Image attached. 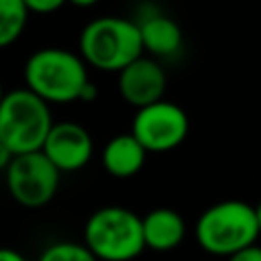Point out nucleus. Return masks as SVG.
Returning <instances> with one entry per match:
<instances>
[{
	"mask_svg": "<svg viewBox=\"0 0 261 261\" xmlns=\"http://www.w3.org/2000/svg\"><path fill=\"white\" fill-rule=\"evenodd\" d=\"M27 90L47 104H69L77 100L88 82V69L80 55L61 47L35 51L24 63Z\"/></svg>",
	"mask_w": 261,
	"mask_h": 261,
	"instance_id": "1",
	"label": "nucleus"
},
{
	"mask_svg": "<svg viewBox=\"0 0 261 261\" xmlns=\"http://www.w3.org/2000/svg\"><path fill=\"white\" fill-rule=\"evenodd\" d=\"M196 243L214 257H230L255 245L259 239L257 218L251 204L243 200H222L208 206L194 226Z\"/></svg>",
	"mask_w": 261,
	"mask_h": 261,
	"instance_id": "2",
	"label": "nucleus"
},
{
	"mask_svg": "<svg viewBox=\"0 0 261 261\" xmlns=\"http://www.w3.org/2000/svg\"><path fill=\"white\" fill-rule=\"evenodd\" d=\"M80 53L86 65L118 73L143 55L139 24L120 16L94 18L80 35Z\"/></svg>",
	"mask_w": 261,
	"mask_h": 261,
	"instance_id": "3",
	"label": "nucleus"
},
{
	"mask_svg": "<svg viewBox=\"0 0 261 261\" xmlns=\"http://www.w3.org/2000/svg\"><path fill=\"white\" fill-rule=\"evenodd\" d=\"M84 245L98 261H133L145 251L141 218L128 208L104 206L88 216Z\"/></svg>",
	"mask_w": 261,
	"mask_h": 261,
	"instance_id": "4",
	"label": "nucleus"
},
{
	"mask_svg": "<svg viewBox=\"0 0 261 261\" xmlns=\"http://www.w3.org/2000/svg\"><path fill=\"white\" fill-rule=\"evenodd\" d=\"M51 126L49 104L31 90L20 88L4 94L0 102V145L12 155L41 151Z\"/></svg>",
	"mask_w": 261,
	"mask_h": 261,
	"instance_id": "5",
	"label": "nucleus"
},
{
	"mask_svg": "<svg viewBox=\"0 0 261 261\" xmlns=\"http://www.w3.org/2000/svg\"><path fill=\"white\" fill-rule=\"evenodd\" d=\"M59 175L41 151L14 155L6 167V188L20 206L43 208L57 194Z\"/></svg>",
	"mask_w": 261,
	"mask_h": 261,
	"instance_id": "6",
	"label": "nucleus"
},
{
	"mask_svg": "<svg viewBox=\"0 0 261 261\" xmlns=\"http://www.w3.org/2000/svg\"><path fill=\"white\" fill-rule=\"evenodd\" d=\"M188 114L184 108L167 100L139 108L130 126V135L147 153H167L179 147L188 137Z\"/></svg>",
	"mask_w": 261,
	"mask_h": 261,
	"instance_id": "7",
	"label": "nucleus"
},
{
	"mask_svg": "<svg viewBox=\"0 0 261 261\" xmlns=\"http://www.w3.org/2000/svg\"><path fill=\"white\" fill-rule=\"evenodd\" d=\"M41 153L61 171H77L88 165L94 153V141L90 133L77 122H53L49 128Z\"/></svg>",
	"mask_w": 261,
	"mask_h": 261,
	"instance_id": "8",
	"label": "nucleus"
},
{
	"mask_svg": "<svg viewBox=\"0 0 261 261\" xmlns=\"http://www.w3.org/2000/svg\"><path fill=\"white\" fill-rule=\"evenodd\" d=\"M165 71L163 67L149 57H139L118 71V92L124 102L130 106L145 108L163 98L165 92Z\"/></svg>",
	"mask_w": 261,
	"mask_h": 261,
	"instance_id": "9",
	"label": "nucleus"
},
{
	"mask_svg": "<svg viewBox=\"0 0 261 261\" xmlns=\"http://www.w3.org/2000/svg\"><path fill=\"white\" fill-rule=\"evenodd\" d=\"M145 249L159 253L175 249L186 237V222L179 212L171 208H155L141 218Z\"/></svg>",
	"mask_w": 261,
	"mask_h": 261,
	"instance_id": "10",
	"label": "nucleus"
},
{
	"mask_svg": "<svg viewBox=\"0 0 261 261\" xmlns=\"http://www.w3.org/2000/svg\"><path fill=\"white\" fill-rule=\"evenodd\" d=\"M145 157L147 151L141 147V143L130 133H124L112 137L106 143L102 151V165L112 177L124 179L141 171V167L145 165Z\"/></svg>",
	"mask_w": 261,
	"mask_h": 261,
	"instance_id": "11",
	"label": "nucleus"
},
{
	"mask_svg": "<svg viewBox=\"0 0 261 261\" xmlns=\"http://www.w3.org/2000/svg\"><path fill=\"white\" fill-rule=\"evenodd\" d=\"M143 51L155 57H169L181 47V31L175 20L163 14H153L139 24Z\"/></svg>",
	"mask_w": 261,
	"mask_h": 261,
	"instance_id": "12",
	"label": "nucleus"
},
{
	"mask_svg": "<svg viewBox=\"0 0 261 261\" xmlns=\"http://www.w3.org/2000/svg\"><path fill=\"white\" fill-rule=\"evenodd\" d=\"M29 10L22 0H0V49L12 45L27 27Z\"/></svg>",
	"mask_w": 261,
	"mask_h": 261,
	"instance_id": "13",
	"label": "nucleus"
},
{
	"mask_svg": "<svg viewBox=\"0 0 261 261\" xmlns=\"http://www.w3.org/2000/svg\"><path fill=\"white\" fill-rule=\"evenodd\" d=\"M39 261H98L84 243L57 241L43 249Z\"/></svg>",
	"mask_w": 261,
	"mask_h": 261,
	"instance_id": "14",
	"label": "nucleus"
},
{
	"mask_svg": "<svg viewBox=\"0 0 261 261\" xmlns=\"http://www.w3.org/2000/svg\"><path fill=\"white\" fill-rule=\"evenodd\" d=\"M29 12H39V14H51L59 10L67 0H22Z\"/></svg>",
	"mask_w": 261,
	"mask_h": 261,
	"instance_id": "15",
	"label": "nucleus"
},
{
	"mask_svg": "<svg viewBox=\"0 0 261 261\" xmlns=\"http://www.w3.org/2000/svg\"><path fill=\"white\" fill-rule=\"evenodd\" d=\"M226 261H261V247L259 245L245 247V249L237 251L234 255L226 257Z\"/></svg>",
	"mask_w": 261,
	"mask_h": 261,
	"instance_id": "16",
	"label": "nucleus"
},
{
	"mask_svg": "<svg viewBox=\"0 0 261 261\" xmlns=\"http://www.w3.org/2000/svg\"><path fill=\"white\" fill-rule=\"evenodd\" d=\"M96 96H98V88H96V84L94 82H86V86L82 88V92H80V96H77V100H82V102H92V100H96Z\"/></svg>",
	"mask_w": 261,
	"mask_h": 261,
	"instance_id": "17",
	"label": "nucleus"
},
{
	"mask_svg": "<svg viewBox=\"0 0 261 261\" xmlns=\"http://www.w3.org/2000/svg\"><path fill=\"white\" fill-rule=\"evenodd\" d=\"M0 261H27L22 253L8 249V247H0Z\"/></svg>",
	"mask_w": 261,
	"mask_h": 261,
	"instance_id": "18",
	"label": "nucleus"
},
{
	"mask_svg": "<svg viewBox=\"0 0 261 261\" xmlns=\"http://www.w3.org/2000/svg\"><path fill=\"white\" fill-rule=\"evenodd\" d=\"M12 153L4 147V145H0V171H6V167L10 165V161H12Z\"/></svg>",
	"mask_w": 261,
	"mask_h": 261,
	"instance_id": "19",
	"label": "nucleus"
},
{
	"mask_svg": "<svg viewBox=\"0 0 261 261\" xmlns=\"http://www.w3.org/2000/svg\"><path fill=\"white\" fill-rule=\"evenodd\" d=\"M67 2H71V4H75V6H82V8H86V6H94L98 0H67Z\"/></svg>",
	"mask_w": 261,
	"mask_h": 261,
	"instance_id": "20",
	"label": "nucleus"
},
{
	"mask_svg": "<svg viewBox=\"0 0 261 261\" xmlns=\"http://www.w3.org/2000/svg\"><path fill=\"white\" fill-rule=\"evenodd\" d=\"M255 210V218H257V228H259V234H261V202L257 206H253Z\"/></svg>",
	"mask_w": 261,
	"mask_h": 261,
	"instance_id": "21",
	"label": "nucleus"
},
{
	"mask_svg": "<svg viewBox=\"0 0 261 261\" xmlns=\"http://www.w3.org/2000/svg\"><path fill=\"white\" fill-rule=\"evenodd\" d=\"M2 98H4V90H2V86H0V102H2Z\"/></svg>",
	"mask_w": 261,
	"mask_h": 261,
	"instance_id": "22",
	"label": "nucleus"
}]
</instances>
